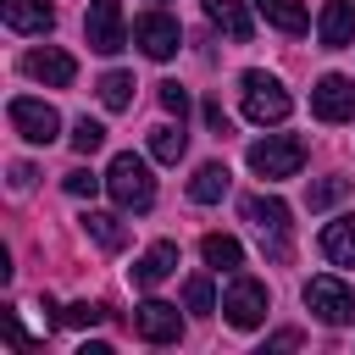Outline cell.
<instances>
[{"mask_svg": "<svg viewBox=\"0 0 355 355\" xmlns=\"http://www.w3.org/2000/svg\"><path fill=\"white\" fill-rule=\"evenodd\" d=\"M322 255L333 266H355V216H338L322 227Z\"/></svg>", "mask_w": 355, "mask_h": 355, "instance_id": "cell-17", "label": "cell"}, {"mask_svg": "<svg viewBox=\"0 0 355 355\" xmlns=\"http://www.w3.org/2000/svg\"><path fill=\"white\" fill-rule=\"evenodd\" d=\"M105 194H111L122 211H150V205H155V178H150L144 155H133V150L111 155V166H105Z\"/></svg>", "mask_w": 355, "mask_h": 355, "instance_id": "cell-1", "label": "cell"}, {"mask_svg": "<svg viewBox=\"0 0 355 355\" xmlns=\"http://www.w3.org/2000/svg\"><path fill=\"white\" fill-rule=\"evenodd\" d=\"M227 178H233V172H227L222 161H205V166L189 178V200H194V205H211V200H222V194H227Z\"/></svg>", "mask_w": 355, "mask_h": 355, "instance_id": "cell-19", "label": "cell"}, {"mask_svg": "<svg viewBox=\"0 0 355 355\" xmlns=\"http://www.w3.org/2000/svg\"><path fill=\"white\" fill-rule=\"evenodd\" d=\"M205 122H211V133H216V139H227V133H233V122H227V111H222L216 100H205Z\"/></svg>", "mask_w": 355, "mask_h": 355, "instance_id": "cell-30", "label": "cell"}, {"mask_svg": "<svg viewBox=\"0 0 355 355\" xmlns=\"http://www.w3.org/2000/svg\"><path fill=\"white\" fill-rule=\"evenodd\" d=\"M83 33H89V50L100 55H116L128 44V28H122V0H94L89 17H83Z\"/></svg>", "mask_w": 355, "mask_h": 355, "instance_id": "cell-8", "label": "cell"}, {"mask_svg": "<svg viewBox=\"0 0 355 355\" xmlns=\"http://www.w3.org/2000/svg\"><path fill=\"white\" fill-rule=\"evenodd\" d=\"M200 255H205V266H216V272H239V266H244V244H239L233 233H205V239H200Z\"/></svg>", "mask_w": 355, "mask_h": 355, "instance_id": "cell-18", "label": "cell"}, {"mask_svg": "<svg viewBox=\"0 0 355 355\" xmlns=\"http://www.w3.org/2000/svg\"><path fill=\"white\" fill-rule=\"evenodd\" d=\"M222 311H227V322H233V327H244V333H250V327H261V316H266V283L239 272V277L227 283V294H222Z\"/></svg>", "mask_w": 355, "mask_h": 355, "instance_id": "cell-5", "label": "cell"}, {"mask_svg": "<svg viewBox=\"0 0 355 355\" xmlns=\"http://www.w3.org/2000/svg\"><path fill=\"white\" fill-rule=\"evenodd\" d=\"M0 17H6L11 33H44L55 22V11L44 0H0Z\"/></svg>", "mask_w": 355, "mask_h": 355, "instance_id": "cell-15", "label": "cell"}, {"mask_svg": "<svg viewBox=\"0 0 355 355\" xmlns=\"http://www.w3.org/2000/svg\"><path fill=\"white\" fill-rule=\"evenodd\" d=\"M344 194H349V178H322V183L305 189V205H311V211H327V205L344 200Z\"/></svg>", "mask_w": 355, "mask_h": 355, "instance_id": "cell-24", "label": "cell"}, {"mask_svg": "<svg viewBox=\"0 0 355 355\" xmlns=\"http://www.w3.org/2000/svg\"><path fill=\"white\" fill-rule=\"evenodd\" d=\"M239 83H244V116H250V122H283V116H288L294 100H288V89H283L277 78H266V72H244Z\"/></svg>", "mask_w": 355, "mask_h": 355, "instance_id": "cell-4", "label": "cell"}, {"mask_svg": "<svg viewBox=\"0 0 355 355\" xmlns=\"http://www.w3.org/2000/svg\"><path fill=\"white\" fill-rule=\"evenodd\" d=\"M250 166H255L261 178H294V172L305 166V144H300L294 133H266V139L250 144Z\"/></svg>", "mask_w": 355, "mask_h": 355, "instance_id": "cell-3", "label": "cell"}, {"mask_svg": "<svg viewBox=\"0 0 355 355\" xmlns=\"http://www.w3.org/2000/svg\"><path fill=\"white\" fill-rule=\"evenodd\" d=\"M22 72L39 78V83H50V89H67V83L78 78V61H72L67 50L44 44V50H28V55H22Z\"/></svg>", "mask_w": 355, "mask_h": 355, "instance_id": "cell-12", "label": "cell"}, {"mask_svg": "<svg viewBox=\"0 0 355 355\" xmlns=\"http://www.w3.org/2000/svg\"><path fill=\"white\" fill-rule=\"evenodd\" d=\"M239 211H244V222H255L261 250H272V261H288V205L277 194H250Z\"/></svg>", "mask_w": 355, "mask_h": 355, "instance_id": "cell-2", "label": "cell"}, {"mask_svg": "<svg viewBox=\"0 0 355 355\" xmlns=\"http://www.w3.org/2000/svg\"><path fill=\"white\" fill-rule=\"evenodd\" d=\"M6 116H11V128H17L28 144H50V139L61 133V116H55L44 100H33V94H17V100L6 105Z\"/></svg>", "mask_w": 355, "mask_h": 355, "instance_id": "cell-6", "label": "cell"}, {"mask_svg": "<svg viewBox=\"0 0 355 355\" xmlns=\"http://www.w3.org/2000/svg\"><path fill=\"white\" fill-rule=\"evenodd\" d=\"M305 305L327 322V327H344V322H355V294L338 283V277H311L305 283Z\"/></svg>", "mask_w": 355, "mask_h": 355, "instance_id": "cell-7", "label": "cell"}, {"mask_svg": "<svg viewBox=\"0 0 355 355\" xmlns=\"http://www.w3.org/2000/svg\"><path fill=\"white\" fill-rule=\"evenodd\" d=\"M205 17H211L233 44H250V33H255V22H250L244 0H205Z\"/></svg>", "mask_w": 355, "mask_h": 355, "instance_id": "cell-16", "label": "cell"}, {"mask_svg": "<svg viewBox=\"0 0 355 355\" xmlns=\"http://www.w3.org/2000/svg\"><path fill=\"white\" fill-rule=\"evenodd\" d=\"M133 44H139L150 61H166V55H178L183 33H178V22H172L166 11H144V17L133 22Z\"/></svg>", "mask_w": 355, "mask_h": 355, "instance_id": "cell-9", "label": "cell"}, {"mask_svg": "<svg viewBox=\"0 0 355 355\" xmlns=\"http://www.w3.org/2000/svg\"><path fill=\"white\" fill-rule=\"evenodd\" d=\"M316 33H322V50H344V44L355 39V6H349V0H327Z\"/></svg>", "mask_w": 355, "mask_h": 355, "instance_id": "cell-14", "label": "cell"}, {"mask_svg": "<svg viewBox=\"0 0 355 355\" xmlns=\"http://www.w3.org/2000/svg\"><path fill=\"white\" fill-rule=\"evenodd\" d=\"M255 11L283 33H305V6L300 0H255Z\"/></svg>", "mask_w": 355, "mask_h": 355, "instance_id": "cell-21", "label": "cell"}, {"mask_svg": "<svg viewBox=\"0 0 355 355\" xmlns=\"http://www.w3.org/2000/svg\"><path fill=\"white\" fill-rule=\"evenodd\" d=\"M133 333H139L144 344H178V338H183V316H178V305H166V300H144V305L133 311Z\"/></svg>", "mask_w": 355, "mask_h": 355, "instance_id": "cell-10", "label": "cell"}, {"mask_svg": "<svg viewBox=\"0 0 355 355\" xmlns=\"http://www.w3.org/2000/svg\"><path fill=\"white\" fill-rule=\"evenodd\" d=\"M100 144H105V128L89 122V116H78V122H72V150H78V155H94Z\"/></svg>", "mask_w": 355, "mask_h": 355, "instance_id": "cell-25", "label": "cell"}, {"mask_svg": "<svg viewBox=\"0 0 355 355\" xmlns=\"http://www.w3.org/2000/svg\"><path fill=\"white\" fill-rule=\"evenodd\" d=\"M189 150V139H183V122L172 128V122H161V128H150V155L155 161H178Z\"/></svg>", "mask_w": 355, "mask_h": 355, "instance_id": "cell-22", "label": "cell"}, {"mask_svg": "<svg viewBox=\"0 0 355 355\" xmlns=\"http://www.w3.org/2000/svg\"><path fill=\"white\" fill-rule=\"evenodd\" d=\"M83 233H89L100 250H122V244H128V222H116V216H105V211H83Z\"/></svg>", "mask_w": 355, "mask_h": 355, "instance_id": "cell-20", "label": "cell"}, {"mask_svg": "<svg viewBox=\"0 0 355 355\" xmlns=\"http://www.w3.org/2000/svg\"><path fill=\"white\" fill-rule=\"evenodd\" d=\"M172 272H178V244H172V239H161V244H150V250L139 255L133 283H139V288H155V283H166Z\"/></svg>", "mask_w": 355, "mask_h": 355, "instance_id": "cell-13", "label": "cell"}, {"mask_svg": "<svg viewBox=\"0 0 355 355\" xmlns=\"http://www.w3.org/2000/svg\"><path fill=\"white\" fill-rule=\"evenodd\" d=\"M183 300H189V311H216V294H211V277H189L183 283Z\"/></svg>", "mask_w": 355, "mask_h": 355, "instance_id": "cell-27", "label": "cell"}, {"mask_svg": "<svg viewBox=\"0 0 355 355\" xmlns=\"http://www.w3.org/2000/svg\"><path fill=\"white\" fill-rule=\"evenodd\" d=\"M61 189H67L72 200H94V194H100V178H94L89 166H72V172L61 178Z\"/></svg>", "mask_w": 355, "mask_h": 355, "instance_id": "cell-26", "label": "cell"}, {"mask_svg": "<svg viewBox=\"0 0 355 355\" xmlns=\"http://www.w3.org/2000/svg\"><path fill=\"white\" fill-rule=\"evenodd\" d=\"M33 178H39V172H33L28 161H11V189H33Z\"/></svg>", "mask_w": 355, "mask_h": 355, "instance_id": "cell-31", "label": "cell"}, {"mask_svg": "<svg viewBox=\"0 0 355 355\" xmlns=\"http://www.w3.org/2000/svg\"><path fill=\"white\" fill-rule=\"evenodd\" d=\"M311 111H316L322 122H349V116H355V78L327 72V78L311 89Z\"/></svg>", "mask_w": 355, "mask_h": 355, "instance_id": "cell-11", "label": "cell"}, {"mask_svg": "<svg viewBox=\"0 0 355 355\" xmlns=\"http://www.w3.org/2000/svg\"><path fill=\"white\" fill-rule=\"evenodd\" d=\"M61 322H67V327H94V322H105V305H89V300H72V305L61 311Z\"/></svg>", "mask_w": 355, "mask_h": 355, "instance_id": "cell-28", "label": "cell"}, {"mask_svg": "<svg viewBox=\"0 0 355 355\" xmlns=\"http://www.w3.org/2000/svg\"><path fill=\"white\" fill-rule=\"evenodd\" d=\"M161 105L183 122V111H189V94H183V83H161Z\"/></svg>", "mask_w": 355, "mask_h": 355, "instance_id": "cell-29", "label": "cell"}, {"mask_svg": "<svg viewBox=\"0 0 355 355\" xmlns=\"http://www.w3.org/2000/svg\"><path fill=\"white\" fill-rule=\"evenodd\" d=\"M100 100H105V111H128L133 105V78L128 72H105L100 78Z\"/></svg>", "mask_w": 355, "mask_h": 355, "instance_id": "cell-23", "label": "cell"}]
</instances>
